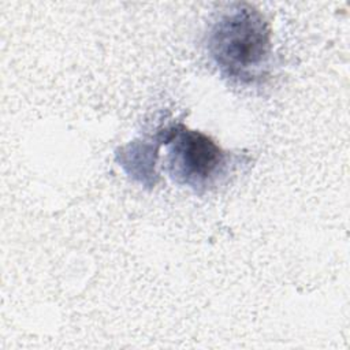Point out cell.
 I'll return each mask as SVG.
<instances>
[{
    "label": "cell",
    "instance_id": "6da1fadb",
    "mask_svg": "<svg viewBox=\"0 0 350 350\" xmlns=\"http://www.w3.org/2000/svg\"><path fill=\"white\" fill-rule=\"evenodd\" d=\"M206 49L226 79L256 85L268 78L272 66L271 25L254 5L231 4L212 22Z\"/></svg>",
    "mask_w": 350,
    "mask_h": 350
},
{
    "label": "cell",
    "instance_id": "7a4b0ae2",
    "mask_svg": "<svg viewBox=\"0 0 350 350\" xmlns=\"http://www.w3.org/2000/svg\"><path fill=\"white\" fill-rule=\"evenodd\" d=\"M161 138L167 150L165 168L170 178L196 194L220 186L237 164L235 157L211 137L182 123L163 127Z\"/></svg>",
    "mask_w": 350,
    "mask_h": 350
}]
</instances>
